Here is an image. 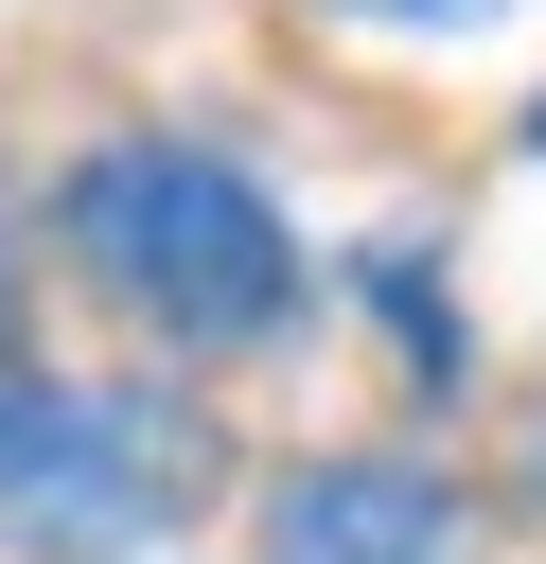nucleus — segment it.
Returning <instances> with one entry per match:
<instances>
[{"instance_id":"7ed1b4c3","label":"nucleus","mask_w":546,"mask_h":564,"mask_svg":"<svg viewBox=\"0 0 546 564\" xmlns=\"http://www.w3.org/2000/svg\"><path fill=\"white\" fill-rule=\"evenodd\" d=\"M264 564H458V494L405 458H299L264 494Z\"/></svg>"},{"instance_id":"39448f33","label":"nucleus","mask_w":546,"mask_h":564,"mask_svg":"<svg viewBox=\"0 0 546 564\" xmlns=\"http://www.w3.org/2000/svg\"><path fill=\"white\" fill-rule=\"evenodd\" d=\"M317 18H370V35H493L511 0H317Z\"/></svg>"},{"instance_id":"f03ea898","label":"nucleus","mask_w":546,"mask_h":564,"mask_svg":"<svg viewBox=\"0 0 546 564\" xmlns=\"http://www.w3.org/2000/svg\"><path fill=\"white\" fill-rule=\"evenodd\" d=\"M211 511V423L159 388H0V546L53 564H141Z\"/></svg>"},{"instance_id":"f257e3e1","label":"nucleus","mask_w":546,"mask_h":564,"mask_svg":"<svg viewBox=\"0 0 546 564\" xmlns=\"http://www.w3.org/2000/svg\"><path fill=\"white\" fill-rule=\"evenodd\" d=\"M70 264L159 352H264L299 317V229L264 212V176L211 159V141H159V123L70 159Z\"/></svg>"},{"instance_id":"20e7f679","label":"nucleus","mask_w":546,"mask_h":564,"mask_svg":"<svg viewBox=\"0 0 546 564\" xmlns=\"http://www.w3.org/2000/svg\"><path fill=\"white\" fill-rule=\"evenodd\" d=\"M370 300H387V335H405V370H458V300L423 282V247H370Z\"/></svg>"}]
</instances>
